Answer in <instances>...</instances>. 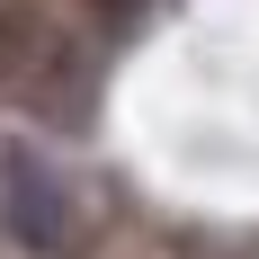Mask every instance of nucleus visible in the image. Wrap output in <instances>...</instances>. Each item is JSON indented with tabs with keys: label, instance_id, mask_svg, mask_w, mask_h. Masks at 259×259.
I'll list each match as a JSON object with an SVG mask.
<instances>
[{
	"label": "nucleus",
	"instance_id": "f257e3e1",
	"mask_svg": "<svg viewBox=\"0 0 259 259\" xmlns=\"http://www.w3.org/2000/svg\"><path fill=\"white\" fill-rule=\"evenodd\" d=\"M0 224H9V241L36 250V259H63L80 241V188L63 179V161H45L27 134L0 143Z\"/></svg>",
	"mask_w": 259,
	"mask_h": 259
},
{
	"label": "nucleus",
	"instance_id": "f03ea898",
	"mask_svg": "<svg viewBox=\"0 0 259 259\" xmlns=\"http://www.w3.org/2000/svg\"><path fill=\"white\" fill-rule=\"evenodd\" d=\"M27 63H45V18L0 9V80H27Z\"/></svg>",
	"mask_w": 259,
	"mask_h": 259
}]
</instances>
